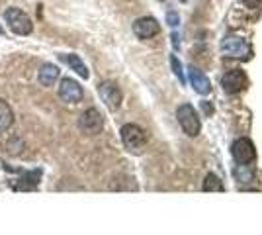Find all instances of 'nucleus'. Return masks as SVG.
<instances>
[{"mask_svg": "<svg viewBox=\"0 0 262 235\" xmlns=\"http://www.w3.org/2000/svg\"><path fill=\"white\" fill-rule=\"evenodd\" d=\"M121 134V143L123 147L133 153V155H141L147 147V134L145 130L139 127L137 123H125L123 127L120 130Z\"/></svg>", "mask_w": 262, "mask_h": 235, "instance_id": "f257e3e1", "label": "nucleus"}, {"mask_svg": "<svg viewBox=\"0 0 262 235\" xmlns=\"http://www.w3.org/2000/svg\"><path fill=\"white\" fill-rule=\"evenodd\" d=\"M176 120H178L182 132H184L188 137H196V135L200 134V130H202V122H200V118H198V112L194 110V106H190V104L178 106V110H176Z\"/></svg>", "mask_w": 262, "mask_h": 235, "instance_id": "f03ea898", "label": "nucleus"}, {"mask_svg": "<svg viewBox=\"0 0 262 235\" xmlns=\"http://www.w3.org/2000/svg\"><path fill=\"white\" fill-rule=\"evenodd\" d=\"M4 20L16 35H30L33 30L32 18L20 8H8L4 12Z\"/></svg>", "mask_w": 262, "mask_h": 235, "instance_id": "7ed1b4c3", "label": "nucleus"}, {"mask_svg": "<svg viewBox=\"0 0 262 235\" xmlns=\"http://www.w3.org/2000/svg\"><path fill=\"white\" fill-rule=\"evenodd\" d=\"M231 153L235 157L237 165H252L256 161V147L249 137H239L233 141Z\"/></svg>", "mask_w": 262, "mask_h": 235, "instance_id": "20e7f679", "label": "nucleus"}, {"mask_svg": "<svg viewBox=\"0 0 262 235\" xmlns=\"http://www.w3.org/2000/svg\"><path fill=\"white\" fill-rule=\"evenodd\" d=\"M221 51L227 57H235V59H247L251 55V45L247 44V39H243L239 35H225L221 39Z\"/></svg>", "mask_w": 262, "mask_h": 235, "instance_id": "39448f33", "label": "nucleus"}, {"mask_svg": "<svg viewBox=\"0 0 262 235\" xmlns=\"http://www.w3.org/2000/svg\"><path fill=\"white\" fill-rule=\"evenodd\" d=\"M78 127H80V132L86 135H96L102 132V127H104V116L96 110V108H88L84 112L80 114V118H78Z\"/></svg>", "mask_w": 262, "mask_h": 235, "instance_id": "423d86ee", "label": "nucleus"}, {"mask_svg": "<svg viewBox=\"0 0 262 235\" xmlns=\"http://www.w3.org/2000/svg\"><path fill=\"white\" fill-rule=\"evenodd\" d=\"M221 87L227 94H237L249 87V78L241 69H231L221 77Z\"/></svg>", "mask_w": 262, "mask_h": 235, "instance_id": "0eeeda50", "label": "nucleus"}, {"mask_svg": "<svg viewBox=\"0 0 262 235\" xmlns=\"http://www.w3.org/2000/svg\"><path fill=\"white\" fill-rule=\"evenodd\" d=\"M98 94L102 102L108 106L110 110H118L121 106V90L118 89V84L116 82H112V80H104V82H100L98 84Z\"/></svg>", "mask_w": 262, "mask_h": 235, "instance_id": "6e6552de", "label": "nucleus"}, {"mask_svg": "<svg viewBox=\"0 0 262 235\" xmlns=\"http://www.w3.org/2000/svg\"><path fill=\"white\" fill-rule=\"evenodd\" d=\"M84 92H82V87L78 84L77 80L73 78H63L61 84H59V98L63 102H69V104H77V102L82 100Z\"/></svg>", "mask_w": 262, "mask_h": 235, "instance_id": "1a4fd4ad", "label": "nucleus"}, {"mask_svg": "<svg viewBox=\"0 0 262 235\" xmlns=\"http://www.w3.org/2000/svg\"><path fill=\"white\" fill-rule=\"evenodd\" d=\"M161 32V26L155 18H139L133 24V34L137 35L139 39H151Z\"/></svg>", "mask_w": 262, "mask_h": 235, "instance_id": "9d476101", "label": "nucleus"}, {"mask_svg": "<svg viewBox=\"0 0 262 235\" xmlns=\"http://www.w3.org/2000/svg\"><path fill=\"white\" fill-rule=\"evenodd\" d=\"M190 82H192V87L196 92L200 94H208L211 92V82H209V78L196 67H190Z\"/></svg>", "mask_w": 262, "mask_h": 235, "instance_id": "9b49d317", "label": "nucleus"}, {"mask_svg": "<svg viewBox=\"0 0 262 235\" xmlns=\"http://www.w3.org/2000/svg\"><path fill=\"white\" fill-rule=\"evenodd\" d=\"M59 61H63L65 65H69V67L73 69L75 73H78L82 78L90 77L86 65H84V63H82V59H80L78 55H75V53H65V55H59Z\"/></svg>", "mask_w": 262, "mask_h": 235, "instance_id": "f8f14e48", "label": "nucleus"}, {"mask_svg": "<svg viewBox=\"0 0 262 235\" xmlns=\"http://www.w3.org/2000/svg\"><path fill=\"white\" fill-rule=\"evenodd\" d=\"M37 78H39V82H41L43 87H53L55 82H57V78H59V69H57V65H53V63H45V65H41V69H39Z\"/></svg>", "mask_w": 262, "mask_h": 235, "instance_id": "ddd939ff", "label": "nucleus"}, {"mask_svg": "<svg viewBox=\"0 0 262 235\" xmlns=\"http://www.w3.org/2000/svg\"><path fill=\"white\" fill-rule=\"evenodd\" d=\"M12 122H14V112H12V108L8 106V102H4L0 98V134L6 132L12 125Z\"/></svg>", "mask_w": 262, "mask_h": 235, "instance_id": "4468645a", "label": "nucleus"}, {"mask_svg": "<svg viewBox=\"0 0 262 235\" xmlns=\"http://www.w3.org/2000/svg\"><path fill=\"white\" fill-rule=\"evenodd\" d=\"M202 188L206 192H223V180L219 179L215 173H209V175H206V179H204Z\"/></svg>", "mask_w": 262, "mask_h": 235, "instance_id": "2eb2a0df", "label": "nucleus"}, {"mask_svg": "<svg viewBox=\"0 0 262 235\" xmlns=\"http://www.w3.org/2000/svg\"><path fill=\"white\" fill-rule=\"evenodd\" d=\"M235 179L239 184H245V182H252L254 180V175L251 170V165H237L235 168Z\"/></svg>", "mask_w": 262, "mask_h": 235, "instance_id": "dca6fc26", "label": "nucleus"}, {"mask_svg": "<svg viewBox=\"0 0 262 235\" xmlns=\"http://www.w3.org/2000/svg\"><path fill=\"white\" fill-rule=\"evenodd\" d=\"M170 65H172V71H174V75L180 78V82L184 84L186 78H184V71H182V63L178 61V57H176V55H170Z\"/></svg>", "mask_w": 262, "mask_h": 235, "instance_id": "f3484780", "label": "nucleus"}, {"mask_svg": "<svg viewBox=\"0 0 262 235\" xmlns=\"http://www.w3.org/2000/svg\"><path fill=\"white\" fill-rule=\"evenodd\" d=\"M166 22H168L170 28H176L178 22H180V18H178V14H176V12H168V14H166Z\"/></svg>", "mask_w": 262, "mask_h": 235, "instance_id": "a211bd4d", "label": "nucleus"}, {"mask_svg": "<svg viewBox=\"0 0 262 235\" xmlns=\"http://www.w3.org/2000/svg\"><path fill=\"white\" fill-rule=\"evenodd\" d=\"M243 2H245V6H249V8H256L262 0H243Z\"/></svg>", "mask_w": 262, "mask_h": 235, "instance_id": "6ab92c4d", "label": "nucleus"}, {"mask_svg": "<svg viewBox=\"0 0 262 235\" xmlns=\"http://www.w3.org/2000/svg\"><path fill=\"white\" fill-rule=\"evenodd\" d=\"M202 108H204V112H206V114H213V108H211V104H208L206 100H202Z\"/></svg>", "mask_w": 262, "mask_h": 235, "instance_id": "aec40b11", "label": "nucleus"}, {"mask_svg": "<svg viewBox=\"0 0 262 235\" xmlns=\"http://www.w3.org/2000/svg\"><path fill=\"white\" fill-rule=\"evenodd\" d=\"M172 45H174V49L180 47V37H178V34H172Z\"/></svg>", "mask_w": 262, "mask_h": 235, "instance_id": "412c9836", "label": "nucleus"}, {"mask_svg": "<svg viewBox=\"0 0 262 235\" xmlns=\"http://www.w3.org/2000/svg\"><path fill=\"white\" fill-rule=\"evenodd\" d=\"M2 34H4V30H2V26H0V35H2Z\"/></svg>", "mask_w": 262, "mask_h": 235, "instance_id": "4be33fe9", "label": "nucleus"}]
</instances>
